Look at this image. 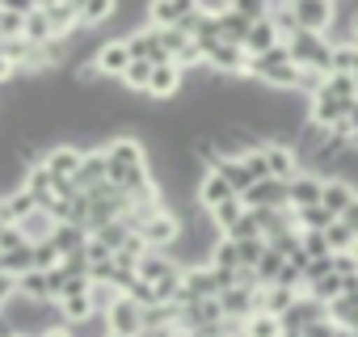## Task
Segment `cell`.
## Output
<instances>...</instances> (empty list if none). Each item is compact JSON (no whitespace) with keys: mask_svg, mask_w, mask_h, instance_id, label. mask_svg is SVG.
Masks as SVG:
<instances>
[{"mask_svg":"<svg viewBox=\"0 0 358 337\" xmlns=\"http://www.w3.org/2000/svg\"><path fill=\"white\" fill-rule=\"evenodd\" d=\"M177 232H182V220H177V211H169V207H164V211H156V215L139 228L143 245H148V249H160V253L177 241Z\"/></svg>","mask_w":358,"mask_h":337,"instance_id":"ba28073f","label":"cell"},{"mask_svg":"<svg viewBox=\"0 0 358 337\" xmlns=\"http://www.w3.org/2000/svg\"><path fill=\"white\" fill-rule=\"evenodd\" d=\"M282 266H287V257H282L278 249H270V245H266V253H262V261L253 266V274H257V287H270V282L278 278V270H282Z\"/></svg>","mask_w":358,"mask_h":337,"instance_id":"f546056e","label":"cell"},{"mask_svg":"<svg viewBox=\"0 0 358 337\" xmlns=\"http://www.w3.org/2000/svg\"><path fill=\"white\" fill-rule=\"evenodd\" d=\"M295 215H299V232H324V228L333 224V215H329L320 203H316V207H299Z\"/></svg>","mask_w":358,"mask_h":337,"instance_id":"1f68e13d","label":"cell"},{"mask_svg":"<svg viewBox=\"0 0 358 337\" xmlns=\"http://www.w3.org/2000/svg\"><path fill=\"white\" fill-rule=\"evenodd\" d=\"M224 199H232V186L220 178V173H207L203 182H199V190H194V203L203 207V211H211V207H220Z\"/></svg>","mask_w":358,"mask_h":337,"instance_id":"ffe728a7","label":"cell"},{"mask_svg":"<svg viewBox=\"0 0 358 337\" xmlns=\"http://www.w3.org/2000/svg\"><path fill=\"white\" fill-rule=\"evenodd\" d=\"M291 9H295L299 30H312V34H329L333 30V17H337L333 0H295Z\"/></svg>","mask_w":358,"mask_h":337,"instance_id":"52a82bcc","label":"cell"},{"mask_svg":"<svg viewBox=\"0 0 358 337\" xmlns=\"http://www.w3.org/2000/svg\"><path fill=\"white\" fill-rule=\"evenodd\" d=\"M182 266H177L169 253H160V249H148L143 257H139V266H135V278H143V282H160V278H169V274H177Z\"/></svg>","mask_w":358,"mask_h":337,"instance_id":"9a60e30c","label":"cell"},{"mask_svg":"<svg viewBox=\"0 0 358 337\" xmlns=\"http://www.w3.org/2000/svg\"><path fill=\"white\" fill-rule=\"evenodd\" d=\"M287 51H291V64L295 68H316V72H333V43L324 34H312V30H295L291 38H282Z\"/></svg>","mask_w":358,"mask_h":337,"instance_id":"6da1fadb","label":"cell"},{"mask_svg":"<svg viewBox=\"0 0 358 337\" xmlns=\"http://www.w3.org/2000/svg\"><path fill=\"white\" fill-rule=\"evenodd\" d=\"M17 228H22V236H26L30 245H38V241H51V232H55V215H51L47 207H34Z\"/></svg>","mask_w":358,"mask_h":337,"instance_id":"44dd1931","label":"cell"},{"mask_svg":"<svg viewBox=\"0 0 358 337\" xmlns=\"http://www.w3.org/2000/svg\"><path fill=\"white\" fill-rule=\"evenodd\" d=\"M324 274H333V257H316V261H308V270H303V287L316 282V278H324Z\"/></svg>","mask_w":358,"mask_h":337,"instance_id":"816d5d0a","label":"cell"},{"mask_svg":"<svg viewBox=\"0 0 358 337\" xmlns=\"http://www.w3.org/2000/svg\"><path fill=\"white\" fill-rule=\"evenodd\" d=\"M211 173H220L228 186H232V194H245L249 186H253V178H249V168L236 160V156H220L215 164H211Z\"/></svg>","mask_w":358,"mask_h":337,"instance_id":"ac0fdd59","label":"cell"},{"mask_svg":"<svg viewBox=\"0 0 358 337\" xmlns=\"http://www.w3.org/2000/svg\"><path fill=\"white\" fill-rule=\"evenodd\" d=\"M341 224H345V228H350V232H354V236H358V199H354V203H350V211H345V215H341Z\"/></svg>","mask_w":358,"mask_h":337,"instance_id":"11a10c76","label":"cell"},{"mask_svg":"<svg viewBox=\"0 0 358 337\" xmlns=\"http://www.w3.org/2000/svg\"><path fill=\"white\" fill-rule=\"evenodd\" d=\"M324 89H329V93H337V97H345V101H354L358 80H354L350 72H333V76H324Z\"/></svg>","mask_w":358,"mask_h":337,"instance_id":"60d3db41","label":"cell"},{"mask_svg":"<svg viewBox=\"0 0 358 337\" xmlns=\"http://www.w3.org/2000/svg\"><path fill=\"white\" fill-rule=\"evenodd\" d=\"M333 5H337V0H333Z\"/></svg>","mask_w":358,"mask_h":337,"instance_id":"6125c7cd","label":"cell"},{"mask_svg":"<svg viewBox=\"0 0 358 337\" xmlns=\"http://www.w3.org/2000/svg\"><path fill=\"white\" fill-rule=\"evenodd\" d=\"M329 320L341 324V329H354L358 324V291H345L329 303Z\"/></svg>","mask_w":358,"mask_h":337,"instance_id":"d4e9b609","label":"cell"},{"mask_svg":"<svg viewBox=\"0 0 358 337\" xmlns=\"http://www.w3.org/2000/svg\"><path fill=\"white\" fill-rule=\"evenodd\" d=\"M203 5L199 0H148V26H160V30H169V26H182L190 13H199Z\"/></svg>","mask_w":358,"mask_h":337,"instance_id":"9c48e42d","label":"cell"},{"mask_svg":"<svg viewBox=\"0 0 358 337\" xmlns=\"http://www.w3.org/2000/svg\"><path fill=\"white\" fill-rule=\"evenodd\" d=\"M299 245H303V257H308V261H316V257H333L324 232H299Z\"/></svg>","mask_w":358,"mask_h":337,"instance_id":"ab89813d","label":"cell"},{"mask_svg":"<svg viewBox=\"0 0 358 337\" xmlns=\"http://www.w3.org/2000/svg\"><path fill=\"white\" fill-rule=\"evenodd\" d=\"M203 59H207V68H211L215 76H224V80H245V76H249V55H245V47L215 43V47L203 51Z\"/></svg>","mask_w":358,"mask_h":337,"instance_id":"277c9868","label":"cell"},{"mask_svg":"<svg viewBox=\"0 0 358 337\" xmlns=\"http://www.w3.org/2000/svg\"><path fill=\"white\" fill-rule=\"evenodd\" d=\"M34 270V249L22 245V249H9V253H0V274H9V278H22Z\"/></svg>","mask_w":358,"mask_h":337,"instance_id":"484cf974","label":"cell"},{"mask_svg":"<svg viewBox=\"0 0 358 337\" xmlns=\"http://www.w3.org/2000/svg\"><path fill=\"white\" fill-rule=\"evenodd\" d=\"M152 68H156V64H148V59H131V68L122 72V80H118V85H122L127 93H143V89H148Z\"/></svg>","mask_w":358,"mask_h":337,"instance_id":"4dcf8cb0","label":"cell"},{"mask_svg":"<svg viewBox=\"0 0 358 337\" xmlns=\"http://www.w3.org/2000/svg\"><path fill=\"white\" fill-rule=\"evenodd\" d=\"M30 249H34V270H55V266L64 261L51 241H38V245H30Z\"/></svg>","mask_w":358,"mask_h":337,"instance_id":"f6af8a7d","label":"cell"},{"mask_svg":"<svg viewBox=\"0 0 358 337\" xmlns=\"http://www.w3.org/2000/svg\"><path fill=\"white\" fill-rule=\"evenodd\" d=\"M354 101H358V93H354Z\"/></svg>","mask_w":358,"mask_h":337,"instance_id":"94428289","label":"cell"},{"mask_svg":"<svg viewBox=\"0 0 358 337\" xmlns=\"http://www.w3.org/2000/svg\"><path fill=\"white\" fill-rule=\"evenodd\" d=\"M228 9H236V13H241V17H249V22H262V17H270L266 0H228Z\"/></svg>","mask_w":358,"mask_h":337,"instance_id":"7dc6e473","label":"cell"},{"mask_svg":"<svg viewBox=\"0 0 358 337\" xmlns=\"http://www.w3.org/2000/svg\"><path fill=\"white\" fill-rule=\"evenodd\" d=\"M55 303H59L64 329H68V324H80V320L93 316V299H89V295H64V299H55Z\"/></svg>","mask_w":358,"mask_h":337,"instance_id":"83f0119b","label":"cell"},{"mask_svg":"<svg viewBox=\"0 0 358 337\" xmlns=\"http://www.w3.org/2000/svg\"><path fill=\"white\" fill-rule=\"evenodd\" d=\"M324 241H329V249H333V253H350V249L358 245V236H354L341 220H333V224L324 228Z\"/></svg>","mask_w":358,"mask_h":337,"instance_id":"d6a6232c","label":"cell"},{"mask_svg":"<svg viewBox=\"0 0 358 337\" xmlns=\"http://www.w3.org/2000/svg\"><path fill=\"white\" fill-rule=\"evenodd\" d=\"M182 85H186V72L177 68L173 59H169V64H156V68H152L143 97H152V101H169V97H177V93H182Z\"/></svg>","mask_w":358,"mask_h":337,"instance_id":"30bf717a","label":"cell"},{"mask_svg":"<svg viewBox=\"0 0 358 337\" xmlns=\"http://www.w3.org/2000/svg\"><path fill=\"white\" fill-rule=\"evenodd\" d=\"M22 245H30V241L22 236V228H17V224H0V253L22 249Z\"/></svg>","mask_w":358,"mask_h":337,"instance_id":"681fc988","label":"cell"},{"mask_svg":"<svg viewBox=\"0 0 358 337\" xmlns=\"http://www.w3.org/2000/svg\"><path fill=\"white\" fill-rule=\"evenodd\" d=\"M241 203H245L249 211H262V207H291V203H287V182H278V178L253 182V186L241 194Z\"/></svg>","mask_w":358,"mask_h":337,"instance_id":"5bb4252c","label":"cell"},{"mask_svg":"<svg viewBox=\"0 0 358 337\" xmlns=\"http://www.w3.org/2000/svg\"><path fill=\"white\" fill-rule=\"evenodd\" d=\"M38 5H43V0H0V9H5V13H17V17H30Z\"/></svg>","mask_w":358,"mask_h":337,"instance_id":"db71d44e","label":"cell"},{"mask_svg":"<svg viewBox=\"0 0 358 337\" xmlns=\"http://www.w3.org/2000/svg\"><path fill=\"white\" fill-rule=\"evenodd\" d=\"M282 38H278V30H274V22L270 17H262V22H253L249 26V38H245V55L253 59V55H266L270 47H278Z\"/></svg>","mask_w":358,"mask_h":337,"instance_id":"e0dca14e","label":"cell"},{"mask_svg":"<svg viewBox=\"0 0 358 337\" xmlns=\"http://www.w3.org/2000/svg\"><path fill=\"white\" fill-rule=\"evenodd\" d=\"M266 245H270V249H278L287 261H291L295 253H303V245H299V232H278V236H270Z\"/></svg>","mask_w":358,"mask_h":337,"instance_id":"bcb514c9","label":"cell"},{"mask_svg":"<svg viewBox=\"0 0 358 337\" xmlns=\"http://www.w3.org/2000/svg\"><path fill=\"white\" fill-rule=\"evenodd\" d=\"M131 68V51H127V38H101L97 51H93V64H89V76H101V80H122V72Z\"/></svg>","mask_w":358,"mask_h":337,"instance_id":"7a4b0ae2","label":"cell"},{"mask_svg":"<svg viewBox=\"0 0 358 337\" xmlns=\"http://www.w3.org/2000/svg\"><path fill=\"white\" fill-rule=\"evenodd\" d=\"M211 266H215V270H241V261H236V241L220 236L215 249H211Z\"/></svg>","mask_w":358,"mask_h":337,"instance_id":"e575fe53","label":"cell"},{"mask_svg":"<svg viewBox=\"0 0 358 337\" xmlns=\"http://www.w3.org/2000/svg\"><path fill=\"white\" fill-rule=\"evenodd\" d=\"M13 76H17V72H13V68H9V64H5V59H0V85H9V80H13Z\"/></svg>","mask_w":358,"mask_h":337,"instance_id":"9f6ffc18","label":"cell"},{"mask_svg":"<svg viewBox=\"0 0 358 337\" xmlns=\"http://www.w3.org/2000/svg\"><path fill=\"white\" fill-rule=\"evenodd\" d=\"M215 303H220V312H224V320H236V324H245L253 312H257V291L253 287H228V291H220L215 295Z\"/></svg>","mask_w":358,"mask_h":337,"instance_id":"8fae6325","label":"cell"},{"mask_svg":"<svg viewBox=\"0 0 358 337\" xmlns=\"http://www.w3.org/2000/svg\"><path fill=\"white\" fill-rule=\"evenodd\" d=\"M93 236H101V245H110V249H122V245H127V236H131V228H127L122 220H110V224H101Z\"/></svg>","mask_w":358,"mask_h":337,"instance_id":"f35d334b","label":"cell"},{"mask_svg":"<svg viewBox=\"0 0 358 337\" xmlns=\"http://www.w3.org/2000/svg\"><path fill=\"white\" fill-rule=\"evenodd\" d=\"M245 211H249V207L241 203V194H232V199H224L220 207H211L207 215H211V224H215V232H220V236H228V232L236 228V220H241Z\"/></svg>","mask_w":358,"mask_h":337,"instance_id":"cb8c5ba5","label":"cell"},{"mask_svg":"<svg viewBox=\"0 0 358 337\" xmlns=\"http://www.w3.org/2000/svg\"><path fill=\"white\" fill-rule=\"evenodd\" d=\"M106 324H110V337H139L143 329V308L131 299V295H118L106 312Z\"/></svg>","mask_w":358,"mask_h":337,"instance_id":"8992f818","label":"cell"},{"mask_svg":"<svg viewBox=\"0 0 358 337\" xmlns=\"http://www.w3.org/2000/svg\"><path fill=\"white\" fill-rule=\"evenodd\" d=\"M80 160H85V148H80V143H51V148L38 156V164L51 173V182H55V186H64V182H72V178H76Z\"/></svg>","mask_w":358,"mask_h":337,"instance_id":"3957f363","label":"cell"},{"mask_svg":"<svg viewBox=\"0 0 358 337\" xmlns=\"http://www.w3.org/2000/svg\"><path fill=\"white\" fill-rule=\"evenodd\" d=\"M350 68H354V47L350 43H333V72H350Z\"/></svg>","mask_w":358,"mask_h":337,"instance_id":"f907efd6","label":"cell"},{"mask_svg":"<svg viewBox=\"0 0 358 337\" xmlns=\"http://www.w3.org/2000/svg\"><path fill=\"white\" fill-rule=\"evenodd\" d=\"M291 5H295V0H291Z\"/></svg>","mask_w":358,"mask_h":337,"instance_id":"be15d7a7","label":"cell"},{"mask_svg":"<svg viewBox=\"0 0 358 337\" xmlns=\"http://www.w3.org/2000/svg\"><path fill=\"white\" fill-rule=\"evenodd\" d=\"M350 143H354V148H358V131H354V135H350Z\"/></svg>","mask_w":358,"mask_h":337,"instance_id":"91938a15","label":"cell"},{"mask_svg":"<svg viewBox=\"0 0 358 337\" xmlns=\"http://www.w3.org/2000/svg\"><path fill=\"white\" fill-rule=\"evenodd\" d=\"M85 241H89V228H80V224H55V232H51V245L59 249V257L80 253Z\"/></svg>","mask_w":358,"mask_h":337,"instance_id":"7402d4cb","label":"cell"},{"mask_svg":"<svg viewBox=\"0 0 358 337\" xmlns=\"http://www.w3.org/2000/svg\"><path fill=\"white\" fill-rule=\"evenodd\" d=\"M358 194L345 186V182H337V178H324V194H320V207L333 215V220H341L345 211H350V203H354Z\"/></svg>","mask_w":358,"mask_h":337,"instance_id":"2e32d148","label":"cell"},{"mask_svg":"<svg viewBox=\"0 0 358 337\" xmlns=\"http://www.w3.org/2000/svg\"><path fill=\"white\" fill-rule=\"evenodd\" d=\"M262 253H266V241H262V236L236 241V261H241V270H253V266L262 261Z\"/></svg>","mask_w":358,"mask_h":337,"instance_id":"8d00e7d4","label":"cell"},{"mask_svg":"<svg viewBox=\"0 0 358 337\" xmlns=\"http://www.w3.org/2000/svg\"><path fill=\"white\" fill-rule=\"evenodd\" d=\"M26 190L34 194V203H38V207H51V203H55V182H51V173H47L38 160L26 168Z\"/></svg>","mask_w":358,"mask_h":337,"instance_id":"603a6c76","label":"cell"},{"mask_svg":"<svg viewBox=\"0 0 358 337\" xmlns=\"http://www.w3.org/2000/svg\"><path fill=\"white\" fill-rule=\"evenodd\" d=\"M68 333L72 337H110V324H106V316H89V320H80V324H68Z\"/></svg>","mask_w":358,"mask_h":337,"instance_id":"7bdbcfd3","label":"cell"},{"mask_svg":"<svg viewBox=\"0 0 358 337\" xmlns=\"http://www.w3.org/2000/svg\"><path fill=\"white\" fill-rule=\"evenodd\" d=\"M43 337H72V333H68V329L59 324V329H51V333H43Z\"/></svg>","mask_w":358,"mask_h":337,"instance_id":"6f0895ef","label":"cell"},{"mask_svg":"<svg viewBox=\"0 0 358 337\" xmlns=\"http://www.w3.org/2000/svg\"><path fill=\"white\" fill-rule=\"evenodd\" d=\"M253 236H262V224H257L253 211H245V215L236 220V228L228 232V241H253ZM262 241H266V236H262Z\"/></svg>","mask_w":358,"mask_h":337,"instance_id":"ee69618b","label":"cell"},{"mask_svg":"<svg viewBox=\"0 0 358 337\" xmlns=\"http://www.w3.org/2000/svg\"><path fill=\"white\" fill-rule=\"evenodd\" d=\"M101 182H110V173H106V152H101V143H97V148H85V160H80V168H76L72 186H76L80 194H89V190H97Z\"/></svg>","mask_w":358,"mask_h":337,"instance_id":"4fadbf2b","label":"cell"},{"mask_svg":"<svg viewBox=\"0 0 358 337\" xmlns=\"http://www.w3.org/2000/svg\"><path fill=\"white\" fill-rule=\"evenodd\" d=\"M350 47H354V51H358V30H354V34H350Z\"/></svg>","mask_w":358,"mask_h":337,"instance_id":"680465c9","label":"cell"},{"mask_svg":"<svg viewBox=\"0 0 358 337\" xmlns=\"http://www.w3.org/2000/svg\"><path fill=\"white\" fill-rule=\"evenodd\" d=\"M324 194V173H312V168H303L299 178L287 182V203L299 211V207H316Z\"/></svg>","mask_w":358,"mask_h":337,"instance_id":"7c38bea8","label":"cell"},{"mask_svg":"<svg viewBox=\"0 0 358 337\" xmlns=\"http://www.w3.org/2000/svg\"><path fill=\"white\" fill-rule=\"evenodd\" d=\"M122 295H131L139 308H152V303H160V299H156V287H152V282H143V278H131V282L122 287Z\"/></svg>","mask_w":358,"mask_h":337,"instance_id":"b9f144b4","label":"cell"},{"mask_svg":"<svg viewBox=\"0 0 358 337\" xmlns=\"http://www.w3.org/2000/svg\"><path fill=\"white\" fill-rule=\"evenodd\" d=\"M22 34H26V17L0 9V38H22Z\"/></svg>","mask_w":358,"mask_h":337,"instance_id":"c3c4849f","label":"cell"},{"mask_svg":"<svg viewBox=\"0 0 358 337\" xmlns=\"http://www.w3.org/2000/svg\"><path fill=\"white\" fill-rule=\"evenodd\" d=\"M333 333H337V324H333V320L324 316V320H312V324H303V329H299L295 337H333Z\"/></svg>","mask_w":358,"mask_h":337,"instance_id":"f5cc1de1","label":"cell"},{"mask_svg":"<svg viewBox=\"0 0 358 337\" xmlns=\"http://www.w3.org/2000/svg\"><path fill=\"white\" fill-rule=\"evenodd\" d=\"M241 337H282V320L270 316V312H253V316L241 324Z\"/></svg>","mask_w":358,"mask_h":337,"instance_id":"f1b7e54d","label":"cell"},{"mask_svg":"<svg viewBox=\"0 0 358 337\" xmlns=\"http://www.w3.org/2000/svg\"><path fill=\"white\" fill-rule=\"evenodd\" d=\"M22 38H26V43H34V47H47V43H51V38H59V34H55L51 17H47L43 9H34V13L26 17V34H22Z\"/></svg>","mask_w":358,"mask_h":337,"instance_id":"4316f807","label":"cell"},{"mask_svg":"<svg viewBox=\"0 0 358 337\" xmlns=\"http://www.w3.org/2000/svg\"><path fill=\"white\" fill-rule=\"evenodd\" d=\"M241 164L249 168V178H253V182H266V178H270V160H266L262 143H253V148H249V152L241 156Z\"/></svg>","mask_w":358,"mask_h":337,"instance_id":"d590c367","label":"cell"},{"mask_svg":"<svg viewBox=\"0 0 358 337\" xmlns=\"http://www.w3.org/2000/svg\"><path fill=\"white\" fill-rule=\"evenodd\" d=\"M249 17H241L236 9H220V43H232V47H245V38H249Z\"/></svg>","mask_w":358,"mask_h":337,"instance_id":"d6986e66","label":"cell"},{"mask_svg":"<svg viewBox=\"0 0 358 337\" xmlns=\"http://www.w3.org/2000/svg\"><path fill=\"white\" fill-rule=\"evenodd\" d=\"M17 291L30 295V299H51V287H47V270H30L17 278Z\"/></svg>","mask_w":358,"mask_h":337,"instance_id":"836d02e7","label":"cell"},{"mask_svg":"<svg viewBox=\"0 0 358 337\" xmlns=\"http://www.w3.org/2000/svg\"><path fill=\"white\" fill-rule=\"evenodd\" d=\"M262 152H266V160H270V178L291 182V178L303 173V160H299V152H295L287 139H262Z\"/></svg>","mask_w":358,"mask_h":337,"instance_id":"5b68a950","label":"cell"},{"mask_svg":"<svg viewBox=\"0 0 358 337\" xmlns=\"http://www.w3.org/2000/svg\"><path fill=\"white\" fill-rule=\"evenodd\" d=\"M118 295H122V291H118L114 282H93V287H89V299H93V312H97V316H106Z\"/></svg>","mask_w":358,"mask_h":337,"instance_id":"74e56055","label":"cell"}]
</instances>
